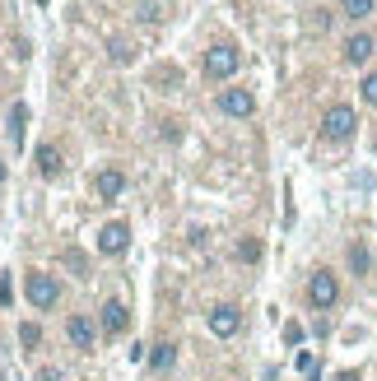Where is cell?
Here are the masks:
<instances>
[{
  "instance_id": "1",
  "label": "cell",
  "mask_w": 377,
  "mask_h": 381,
  "mask_svg": "<svg viewBox=\"0 0 377 381\" xmlns=\"http://www.w3.org/2000/svg\"><path fill=\"white\" fill-rule=\"evenodd\" d=\"M354 126H359L354 107L335 103V107H326V117H321V135H326L330 144H345V139H354Z\"/></svg>"
},
{
  "instance_id": "2",
  "label": "cell",
  "mask_w": 377,
  "mask_h": 381,
  "mask_svg": "<svg viewBox=\"0 0 377 381\" xmlns=\"http://www.w3.org/2000/svg\"><path fill=\"white\" fill-rule=\"evenodd\" d=\"M237 65H242V56H237V46L219 42V46H210V51H205L201 70H205V79H228V75H237Z\"/></svg>"
},
{
  "instance_id": "3",
  "label": "cell",
  "mask_w": 377,
  "mask_h": 381,
  "mask_svg": "<svg viewBox=\"0 0 377 381\" xmlns=\"http://www.w3.org/2000/svg\"><path fill=\"white\" fill-rule=\"evenodd\" d=\"M24 293H28V303L37 307V312H47V307H56V298H61V284H56V275H47V270H33V275L24 279Z\"/></svg>"
},
{
  "instance_id": "4",
  "label": "cell",
  "mask_w": 377,
  "mask_h": 381,
  "mask_svg": "<svg viewBox=\"0 0 377 381\" xmlns=\"http://www.w3.org/2000/svg\"><path fill=\"white\" fill-rule=\"evenodd\" d=\"M308 303H312L317 312L335 307V303H340V279L330 275V270H317V275L308 279Z\"/></svg>"
},
{
  "instance_id": "5",
  "label": "cell",
  "mask_w": 377,
  "mask_h": 381,
  "mask_svg": "<svg viewBox=\"0 0 377 381\" xmlns=\"http://www.w3.org/2000/svg\"><path fill=\"white\" fill-rule=\"evenodd\" d=\"M210 330H215V335H219V339L237 335V330H242V312H237L233 303H219V307H215V312H210Z\"/></svg>"
},
{
  "instance_id": "6",
  "label": "cell",
  "mask_w": 377,
  "mask_h": 381,
  "mask_svg": "<svg viewBox=\"0 0 377 381\" xmlns=\"http://www.w3.org/2000/svg\"><path fill=\"white\" fill-rule=\"evenodd\" d=\"M126 246H131V223H108L98 232V251L103 256H122Z\"/></svg>"
},
{
  "instance_id": "7",
  "label": "cell",
  "mask_w": 377,
  "mask_h": 381,
  "mask_svg": "<svg viewBox=\"0 0 377 381\" xmlns=\"http://www.w3.org/2000/svg\"><path fill=\"white\" fill-rule=\"evenodd\" d=\"M219 107L228 112V117H251V112H256V98H251L247 89H224L219 93Z\"/></svg>"
},
{
  "instance_id": "8",
  "label": "cell",
  "mask_w": 377,
  "mask_h": 381,
  "mask_svg": "<svg viewBox=\"0 0 377 381\" xmlns=\"http://www.w3.org/2000/svg\"><path fill=\"white\" fill-rule=\"evenodd\" d=\"M122 191H126V172H117V168H103V172L94 177V196H98V200H117Z\"/></svg>"
},
{
  "instance_id": "9",
  "label": "cell",
  "mask_w": 377,
  "mask_h": 381,
  "mask_svg": "<svg viewBox=\"0 0 377 381\" xmlns=\"http://www.w3.org/2000/svg\"><path fill=\"white\" fill-rule=\"evenodd\" d=\"M126 325H131V307L117 303V298L103 303V330H108V335H126Z\"/></svg>"
},
{
  "instance_id": "10",
  "label": "cell",
  "mask_w": 377,
  "mask_h": 381,
  "mask_svg": "<svg viewBox=\"0 0 377 381\" xmlns=\"http://www.w3.org/2000/svg\"><path fill=\"white\" fill-rule=\"evenodd\" d=\"M65 335H70L75 349H94V321L89 316H70L65 321Z\"/></svg>"
},
{
  "instance_id": "11",
  "label": "cell",
  "mask_w": 377,
  "mask_h": 381,
  "mask_svg": "<svg viewBox=\"0 0 377 381\" xmlns=\"http://www.w3.org/2000/svg\"><path fill=\"white\" fill-rule=\"evenodd\" d=\"M368 56H373V37H368V33H354V37L345 42V61L349 65H363Z\"/></svg>"
},
{
  "instance_id": "12",
  "label": "cell",
  "mask_w": 377,
  "mask_h": 381,
  "mask_svg": "<svg viewBox=\"0 0 377 381\" xmlns=\"http://www.w3.org/2000/svg\"><path fill=\"white\" fill-rule=\"evenodd\" d=\"M349 270H354V275H368V270H373V251H368L363 242L349 246Z\"/></svg>"
},
{
  "instance_id": "13",
  "label": "cell",
  "mask_w": 377,
  "mask_h": 381,
  "mask_svg": "<svg viewBox=\"0 0 377 381\" xmlns=\"http://www.w3.org/2000/svg\"><path fill=\"white\" fill-rule=\"evenodd\" d=\"M37 172H42V177H56V172H61V153L51 149V144L37 149Z\"/></svg>"
},
{
  "instance_id": "14",
  "label": "cell",
  "mask_w": 377,
  "mask_h": 381,
  "mask_svg": "<svg viewBox=\"0 0 377 381\" xmlns=\"http://www.w3.org/2000/svg\"><path fill=\"white\" fill-rule=\"evenodd\" d=\"M24 126H28V107L15 103V107H10V139H15V144L24 139Z\"/></svg>"
},
{
  "instance_id": "15",
  "label": "cell",
  "mask_w": 377,
  "mask_h": 381,
  "mask_svg": "<svg viewBox=\"0 0 377 381\" xmlns=\"http://www.w3.org/2000/svg\"><path fill=\"white\" fill-rule=\"evenodd\" d=\"M173 358H177V349L163 339V344H154V353H149V367H154V372H163V367H173Z\"/></svg>"
},
{
  "instance_id": "16",
  "label": "cell",
  "mask_w": 377,
  "mask_h": 381,
  "mask_svg": "<svg viewBox=\"0 0 377 381\" xmlns=\"http://www.w3.org/2000/svg\"><path fill=\"white\" fill-rule=\"evenodd\" d=\"M340 10H345L349 19H368L377 10V0H340Z\"/></svg>"
},
{
  "instance_id": "17",
  "label": "cell",
  "mask_w": 377,
  "mask_h": 381,
  "mask_svg": "<svg viewBox=\"0 0 377 381\" xmlns=\"http://www.w3.org/2000/svg\"><path fill=\"white\" fill-rule=\"evenodd\" d=\"M19 344H24V349H37V344H42V325L24 321V325H19Z\"/></svg>"
},
{
  "instance_id": "18",
  "label": "cell",
  "mask_w": 377,
  "mask_h": 381,
  "mask_svg": "<svg viewBox=\"0 0 377 381\" xmlns=\"http://www.w3.org/2000/svg\"><path fill=\"white\" fill-rule=\"evenodd\" d=\"M363 103L377 107V70H368V75H363Z\"/></svg>"
},
{
  "instance_id": "19",
  "label": "cell",
  "mask_w": 377,
  "mask_h": 381,
  "mask_svg": "<svg viewBox=\"0 0 377 381\" xmlns=\"http://www.w3.org/2000/svg\"><path fill=\"white\" fill-rule=\"evenodd\" d=\"M108 51H112V61H117V65H126V61H131V46H126L122 37H112V46H108Z\"/></svg>"
},
{
  "instance_id": "20",
  "label": "cell",
  "mask_w": 377,
  "mask_h": 381,
  "mask_svg": "<svg viewBox=\"0 0 377 381\" xmlns=\"http://www.w3.org/2000/svg\"><path fill=\"white\" fill-rule=\"evenodd\" d=\"M284 344H303V325H299V321H289V325H284Z\"/></svg>"
},
{
  "instance_id": "21",
  "label": "cell",
  "mask_w": 377,
  "mask_h": 381,
  "mask_svg": "<svg viewBox=\"0 0 377 381\" xmlns=\"http://www.w3.org/2000/svg\"><path fill=\"white\" fill-rule=\"evenodd\" d=\"M261 256V242H242L237 246V260H256Z\"/></svg>"
},
{
  "instance_id": "22",
  "label": "cell",
  "mask_w": 377,
  "mask_h": 381,
  "mask_svg": "<svg viewBox=\"0 0 377 381\" xmlns=\"http://www.w3.org/2000/svg\"><path fill=\"white\" fill-rule=\"evenodd\" d=\"M299 372H317V358H312V353H299Z\"/></svg>"
},
{
  "instance_id": "23",
  "label": "cell",
  "mask_w": 377,
  "mask_h": 381,
  "mask_svg": "<svg viewBox=\"0 0 377 381\" xmlns=\"http://www.w3.org/2000/svg\"><path fill=\"white\" fill-rule=\"evenodd\" d=\"M340 381H359V372H340Z\"/></svg>"
},
{
  "instance_id": "24",
  "label": "cell",
  "mask_w": 377,
  "mask_h": 381,
  "mask_svg": "<svg viewBox=\"0 0 377 381\" xmlns=\"http://www.w3.org/2000/svg\"><path fill=\"white\" fill-rule=\"evenodd\" d=\"M37 5H47V0H37Z\"/></svg>"
}]
</instances>
